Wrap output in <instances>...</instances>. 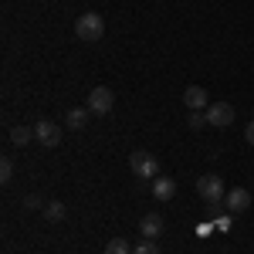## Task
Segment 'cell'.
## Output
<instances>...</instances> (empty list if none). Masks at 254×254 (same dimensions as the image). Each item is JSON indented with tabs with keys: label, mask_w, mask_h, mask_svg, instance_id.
I'll list each match as a JSON object with an SVG mask.
<instances>
[{
	"label": "cell",
	"mask_w": 254,
	"mask_h": 254,
	"mask_svg": "<svg viewBox=\"0 0 254 254\" xmlns=\"http://www.w3.org/2000/svg\"><path fill=\"white\" fill-rule=\"evenodd\" d=\"M187 126H190V129H203V126H210V122H207V112H190Z\"/></svg>",
	"instance_id": "obj_17"
},
{
	"label": "cell",
	"mask_w": 254,
	"mask_h": 254,
	"mask_svg": "<svg viewBox=\"0 0 254 254\" xmlns=\"http://www.w3.org/2000/svg\"><path fill=\"white\" fill-rule=\"evenodd\" d=\"M248 207H251V193H248L244 187L227 190V196H224V210H227V214H244Z\"/></svg>",
	"instance_id": "obj_6"
},
{
	"label": "cell",
	"mask_w": 254,
	"mask_h": 254,
	"mask_svg": "<svg viewBox=\"0 0 254 254\" xmlns=\"http://www.w3.org/2000/svg\"><path fill=\"white\" fill-rule=\"evenodd\" d=\"M24 203H27V210H38V207H41V200H38V196H27Z\"/></svg>",
	"instance_id": "obj_19"
},
{
	"label": "cell",
	"mask_w": 254,
	"mask_h": 254,
	"mask_svg": "<svg viewBox=\"0 0 254 254\" xmlns=\"http://www.w3.org/2000/svg\"><path fill=\"white\" fill-rule=\"evenodd\" d=\"M102 34H105V20H102V14H95V10H88V14H81V17L75 20V38L85 41V44L102 41Z\"/></svg>",
	"instance_id": "obj_1"
},
{
	"label": "cell",
	"mask_w": 254,
	"mask_h": 254,
	"mask_svg": "<svg viewBox=\"0 0 254 254\" xmlns=\"http://www.w3.org/2000/svg\"><path fill=\"white\" fill-rule=\"evenodd\" d=\"M196 193L203 196L207 203H224L227 190H224V180H220V176L207 173V176H200V180H196Z\"/></svg>",
	"instance_id": "obj_3"
},
{
	"label": "cell",
	"mask_w": 254,
	"mask_h": 254,
	"mask_svg": "<svg viewBox=\"0 0 254 254\" xmlns=\"http://www.w3.org/2000/svg\"><path fill=\"white\" fill-rule=\"evenodd\" d=\"M34 139H38L41 146L55 149V146L61 142V129L55 126V122H48V119H44V122H38V126H34Z\"/></svg>",
	"instance_id": "obj_7"
},
{
	"label": "cell",
	"mask_w": 254,
	"mask_h": 254,
	"mask_svg": "<svg viewBox=\"0 0 254 254\" xmlns=\"http://www.w3.org/2000/svg\"><path fill=\"white\" fill-rule=\"evenodd\" d=\"M14 180V163H10V156L0 159V183H10Z\"/></svg>",
	"instance_id": "obj_16"
},
{
	"label": "cell",
	"mask_w": 254,
	"mask_h": 254,
	"mask_svg": "<svg viewBox=\"0 0 254 254\" xmlns=\"http://www.w3.org/2000/svg\"><path fill=\"white\" fill-rule=\"evenodd\" d=\"M31 139H34V129H31V126H14V129H10V142H14V146H27Z\"/></svg>",
	"instance_id": "obj_11"
},
{
	"label": "cell",
	"mask_w": 254,
	"mask_h": 254,
	"mask_svg": "<svg viewBox=\"0 0 254 254\" xmlns=\"http://www.w3.org/2000/svg\"><path fill=\"white\" fill-rule=\"evenodd\" d=\"M139 231H142V237L156 241V237L163 234V217H159V214H146V217H142V224H139Z\"/></svg>",
	"instance_id": "obj_9"
},
{
	"label": "cell",
	"mask_w": 254,
	"mask_h": 254,
	"mask_svg": "<svg viewBox=\"0 0 254 254\" xmlns=\"http://www.w3.org/2000/svg\"><path fill=\"white\" fill-rule=\"evenodd\" d=\"M153 196H156V200H173L176 196V180H170V176H156Z\"/></svg>",
	"instance_id": "obj_10"
},
{
	"label": "cell",
	"mask_w": 254,
	"mask_h": 254,
	"mask_svg": "<svg viewBox=\"0 0 254 254\" xmlns=\"http://www.w3.org/2000/svg\"><path fill=\"white\" fill-rule=\"evenodd\" d=\"M112 105H116V95H112V88H105V85H98L88 92V112H95V116H109L112 112Z\"/></svg>",
	"instance_id": "obj_4"
},
{
	"label": "cell",
	"mask_w": 254,
	"mask_h": 254,
	"mask_svg": "<svg viewBox=\"0 0 254 254\" xmlns=\"http://www.w3.org/2000/svg\"><path fill=\"white\" fill-rule=\"evenodd\" d=\"M244 139H248V142H251V146H254V119H251V122H248V129H244Z\"/></svg>",
	"instance_id": "obj_18"
},
{
	"label": "cell",
	"mask_w": 254,
	"mask_h": 254,
	"mask_svg": "<svg viewBox=\"0 0 254 254\" xmlns=\"http://www.w3.org/2000/svg\"><path fill=\"white\" fill-rule=\"evenodd\" d=\"M44 217H48L51 224L64 220V203H61V200H51V203H44Z\"/></svg>",
	"instance_id": "obj_13"
},
{
	"label": "cell",
	"mask_w": 254,
	"mask_h": 254,
	"mask_svg": "<svg viewBox=\"0 0 254 254\" xmlns=\"http://www.w3.org/2000/svg\"><path fill=\"white\" fill-rule=\"evenodd\" d=\"M129 166H132V173L139 180H156L159 176V159L153 153H146V149H136L132 156H129Z\"/></svg>",
	"instance_id": "obj_2"
},
{
	"label": "cell",
	"mask_w": 254,
	"mask_h": 254,
	"mask_svg": "<svg viewBox=\"0 0 254 254\" xmlns=\"http://www.w3.org/2000/svg\"><path fill=\"white\" fill-rule=\"evenodd\" d=\"M105 254H132V248H129V241H122V237H112V241L105 244Z\"/></svg>",
	"instance_id": "obj_14"
},
{
	"label": "cell",
	"mask_w": 254,
	"mask_h": 254,
	"mask_svg": "<svg viewBox=\"0 0 254 254\" xmlns=\"http://www.w3.org/2000/svg\"><path fill=\"white\" fill-rule=\"evenodd\" d=\"M132 254H159V248H156V241H149V237H142L136 248H132Z\"/></svg>",
	"instance_id": "obj_15"
},
{
	"label": "cell",
	"mask_w": 254,
	"mask_h": 254,
	"mask_svg": "<svg viewBox=\"0 0 254 254\" xmlns=\"http://www.w3.org/2000/svg\"><path fill=\"white\" fill-rule=\"evenodd\" d=\"M183 105H187L190 112H207V105H210V98H207V92H203L200 85H190V88L183 92Z\"/></svg>",
	"instance_id": "obj_8"
},
{
	"label": "cell",
	"mask_w": 254,
	"mask_h": 254,
	"mask_svg": "<svg viewBox=\"0 0 254 254\" xmlns=\"http://www.w3.org/2000/svg\"><path fill=\"white\" fill-rule=\"evenodd\" d=\"M207 122H210V129H227L234 122V105L231 102H210L207 105Z\"/></svg>",
	"instance_id": "obj_5"
},
{
	"label": "cell",
	"mask_w": 254,
	"mask_h": 254,
	"mask_svg": "<svg viewBox=\"0 0 254 254\" xmlns=\"http://www.w3.org/2000/svg\"><path fill=\"white\" fill-rule=\"evenodd\" d=\"M85 126H88V109H71V112H68V129L78 132Z\"/></svg>",
	"instance_id": "obj_12"
}]
</instances>
